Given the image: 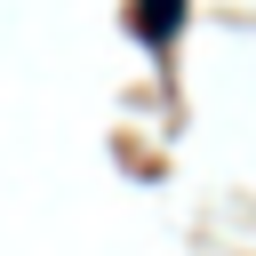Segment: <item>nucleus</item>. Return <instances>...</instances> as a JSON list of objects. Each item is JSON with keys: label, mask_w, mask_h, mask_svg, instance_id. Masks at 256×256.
<instances>
[{"label": "nucleus", "mask_w": 256, "mask_h": 256, "mask_svg": "<svg viewBox=\"0 0 256 256\" xmlns=\"http://www.w3.org/2000/svg\"><path fill=\"white\" fill-rule=\"evenodd\" d=\"M176 24H184V0H136V32L160 48V40H176Z\"/></svg>", "instance_id": "obj_1"}]
</instances>
